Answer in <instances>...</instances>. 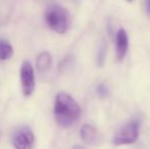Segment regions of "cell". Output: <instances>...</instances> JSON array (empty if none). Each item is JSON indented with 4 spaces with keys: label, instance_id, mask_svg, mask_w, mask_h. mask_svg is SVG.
<instances>
[{
    "label": "cell",
    "instance_id": "cell-2",
    "mask_svg": "<svg viewBox=\"0 0 150 149\" xmlns=\"http://www.w3.org/2000/svg\"><path fill=\"white\" fill-rule=\"evenodd\" d=\"M45 22L48 28L57 34H64L69 29V12L59 4H50L45 11Z\"/></svg>",
    "mask_w": 150,
    "mask_h": 149
},
{
    "label": "cell",
    "instance_id": "cell-8",
    "mask_svg": "<svg viewBox=\"0 0 150 149\" xmlns=\"http://www.w3.org/2000/svg\"><path fill=\"white\" fill-rule=\"evenodd\" d=\"M50 66H51V55H50V53L47 51L41 52L36 59L37 70L40 73H44L47 70H49Z\"/></svg>",
    "mask_w": 150,
    "mask_h": 149
},
{
    "label": "cell",
    "instance_id": "cell-7",
    "mask_svg": "<svg viewBox=\"0 0 150 149\" xmlns=\"http://www.w3.org/2000/svg\"><path fill=\"white\" fill-rule=\"evenodd\" d=\"M80 136L81 139L88 145H96L100 140V136L96 128L88 124L82 126L80 130Z\"/></svg>",
    "mask_w": 150,
    "mask_h": 149
},
{
    "label": "cell",
    "instance_id": "cell-9",
    "mask_svg": "<svg viewBox=\"0 0 150 149\" xmlns=\"http://www.w3.org/2000/svg\"><path fill=\"white\" fill-rule=\"evenodd\" d=\"M13 55L11 44L5 39H0V60L10 59Z\"/></svg>",
    "mask_w": 150,
    "mask_h": 149
},
{
    "label": "cell",
    "instance_id": "cell-5",
    "mask_svg": "<svg viewBox=\"0 0 150 149\" xmlns=\"http://www.w3.org/2000/svg\"><path fill=\"white\" fill-rule=\"evenodd\" d=\"M21 84L23 94L30 96L35 90V75L33 66L29 60H24L21 66Z\"/></svg>",
    "mask_w": 150,
    "mask_h": 149
},
{
    "label": "cell",
    "instance_id": "cell-14",
    "mask_svg": "<svg viewBox=\"0 0 150 149\" xmlns=\"http://www.w3.org/2000/svg\"><path fill=\"white\" fill-rule=\"evenodd\" d=\"M71 149H85L83 147V146H81V145H75Z\"/></svg>",
    "mask_w": 150,
    "mask_h": 149
},
{
    "label": "cell",
    "instance_id": "cell-12",
    "mask_svg": "<svg viewBox=\"0 0 150 149\" xmlns=\"http://www.w3.org/2000/svg\"><path fill=\"white\" fill-rule=\"evenodd\" d=\"M97 94L100 96L101 98H105L108 96L109 94V91H108V88L106 87L105 84H100V85L97 87V90H96Z\"/></svg>",
    "mask_w": 150,
    "mask_h": 149
},
{
    "label": "cell",
    "instance_id": "cell-4",
    "mask_svg": "<svg viewBox=\"0 0 150 149\" xmlns=\"http://www.w3.org/2000/svg\"><path fill=\"white\" fill-rule=\"evenodd\" d=\"M34 140L35 136L33 131L27 126L18 127L11 135V143L14 149H32Z\"/></svg>",
    "mask_w": 150,
    "mask_h": 149
},
{
    "label": "cell",
    "instance_id": "cell-10",
    "mask_svg": "<svg viewBox=\"0 0 150 149\" xmlns=\"http://www.w3.org/2000/svg\"><path fill=\"white\" fill-rule=\"evenodd\" d=\"M105 52H106V46H105V42L103 40L100 43L98 49V57H97V64L99 66H102L104 64V58H105Z\"/></svg>",
    "mask_w": 150,
    "mask_h": 149
},
{
    "label": "cell",
    "instance_id": "cell-3",
    "mask_svg": "<svg viewBox=\"0 0 150 149\" xmlns=\"http://www.w3.org/2000/svg\"><path fill=\"white\" fill-rule=\"evenodd\" d=\"M139 121H132L126 124L124 127L120 129V131L113 137L112 142L115 145H126L136 142L139 136Z\"/></svg>",
    "mask_w": 150,
    "mask_h": 149
},
{
    "label": "cell",
    "instance_id": "cell-13",
    "mask_svg": "<svg viewBox=\"0 0 150 149\" xmlns=\"http://www.w3.org/2000/svg\"><path fill=\"white\" fill-rule=\"evenodd\" d=\"M146 10H147V12L150 13V1L146 2Z\"/></svg>",
    "mask_w": 150,
    "mask_h": 149
},
{
    "label": "cell",
    "instance_id": "cell-1",
    "mask_svg": "<svg viewBox=\"0 0 150 149\" xmlns=\"http://www.w3.org/2000/svg\"><path fill=\"white\" fill-rule=\"evenodd\" d=\"M81 108L69 94H57L54 103V117L61 128H69L79 119Z\"/></svg>",
    "mask_w": 150,
    "mask_h": 149
},
{
    "label": "cell",
    "instance_id": "cell-11",
    "mask_svg": "<svg viewBox=\"0 0 150 149\" xmlns=\"http://www.w3.org/2000/svg\"><path fill=\"white\" fill-rule=\"evenodd\" d=\"M74 64V58L73 56H65L62 60H61L59 64V71L61 73H64L71 68Z\"/></svg>",
    "mask_w": 150,
    "mask_h": 149
},
{
    "label": "cell",
    "instance_id": "cell-6",
    "mask_svg": "<svg viewBox=\"0 0 150 149\" xmlns=\"http://www.w3.org/2000/svg\"><path fill=\"white\" fill-rule=\"evenodd\" d=\"M128 46L129 42L126 31L124 29H120L115 36V54H117V59L119 61H122L126 56Z\"/></svg>",
    "mask_w": 150,
    "mask_h": 149
}]
</instances>
